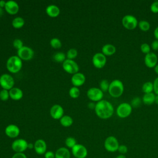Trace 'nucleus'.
Segmentation results:
<instances>
[{
    "label": "nucleus",
    "instance_id": "obj_1",
    "mask_svg": "<svg viewBox=\"0 0 158 158\" xmlns=\"http://www.w3.org/2000/svg\"><path fill=\"white\" fill-rule=\"evenodd\" d=\"M95 113L101 119L110 118L114 112L113 105L107 100H101L96 104L94 108Z\"/></svg>",
    "mask_w": 158,
    "mask_h": 158
},
{
    "label": "nucleus",
    "instance_id": "obj_2",
    "mask_svg": "<svg viewBox=\"0 0 158 158\" xmlns=\"http://www.w3.org/2000/svg\"><path fill=\"white\" fill-rule=\"evenodd\" d=\"M108 92L113 98H117L120 97L124 92V85L123 82L118 79L112 80L110 83Z\"/></svg>",
    "mask_w": 158,
    "mask_h": 158
},
{
    "label": "nucleus",
    "instance_id": "obj_3",
    "mask_svg": "<svg viewBox=\"0 0 158 158\" xmlns=\"http://www.w3.org/2000/svg\"><path fill=\"white\" fill-rule=\"evenodd\" d=\"M6 67L10 72L17 73L22 67V61L17 56H11L7 59Z\"/></svg>",
    "mask_w": 158,
    "mask_h": 158
},
{
    "label": "nucleus",
    "instance_id": "obj_4",
    "mask_svg": "<svg viewBox=\"0 0 158 158\" xmlns=\"http://www.w3.org/2000/svg\"><path fill=\"white\" fill-rule=\"evenodd\" d=\"M133 107L128 102L120 104L116 109V114L120 118H125L130 116L132 112Z\"/></svg>",
    "mask_w": 158,
    "mask_h": 158
},
{
    "label": "nucleus",
    "instance_id": "obj_5",
    "mask_svg": "<svg viewBox=\"0 0 158 158\" xmlns=\"http://www.w3.org/2000/svg\"><path fill=\"white\" fill-rule=\"evenodd\" d=\"M122 24L127 30H133L137 27L138 21L137 19L133 15L127 14L123 17L122 19Z\"/></svg>",
    "mask_w": 158,
    "mask_h": 158
},
{
    "label": "nucleus",
    "instance_id": "obj_6",
    "mask_svg": "<svg viewBox=\"0 0 158 158\" xmlns=\"http://www.w3.org/2000/svg\"><path fill=\"white\" fill-rule=\"evenodd\" d=\"M120 144L118 139L114 136L107 137L104 143L105 149L109 152H115L117 151Z\"/></svg>",
    "mask_w": 158,
    "mask_h": 158
},
{
    "label": "nucleus",
    "instance_id": "obj_7",
    "mask_svg": "<svg viewBox=\"0 0 158 158\" xmlns=\"http://www.w3.org/2000/svg\"><path fill=\"white\" fill-rule=\"evenodd\" d=\"M87 96L91 101L98 102L102 100L104 94L100 88L93 87L88 90Z\"/></svg>",
    "mask_w": 158,
    "mask_h": 158
},
{
    "label": "nucleus",
    "instance_id": "obj_8",
    "mask_svg": "<svg viewBox=\"0 0 158 158\" xmlns=\"http://www.w3.org/2000/svg\"><path fill=\"white\" fill-rule=\"evenodd\" d=\"M28 143L24 139H17L12 142L11 148L15 153L23 152L28 149Z\"/></svg>",
    "mask_w": 158,
    "mask_h": 158
},
{
    "label": "nucleus",
    "instance_id": "obj_9",
    "mask_svg": "<svg viewBox=\"0 0 158 158\" xmlns=\"http://www.w3.org/2000/svg\"><path fill=\"white\" fill-rule=\"evenodd\" d=\"M34 56L33 49L28 46H23L17 50V56L23 60H30Z\"/></svg>",
    "mask_w": 158,
    "mask_h": 158
},
{
    "label": "nucleus",
    "instance_id": "obj_10",
    "mask_svg": "<svg viewBox=\"0 0 158 158\" xmlns=\"http://www.w3.org/2000/svg\"><path fill=\"white\" fill-rule=\"evenodd\" d=\"M14 80L13 77L9 74H2L0 77V85L4 89H10L13 88Z\"/></svg>",
    "mask_w": 158,
    "mask_h": 158
},
{
    "label": "nucleus",
    "instance_id": "obj_11",
    "mask_svg": "<svg viewBox=\"0 0 158 158\" xmlns=\"http://www.w3.org/2000/svg\"><path fill=\"white\" fill-rule=\"evenodd\" d=\"M72 154L75 158H86L88 156V150L84 145L77 144L72 148Z\"/></svg>",
    "mask_w": 158,
    "mask_h": 158
},
{
    "label": "nucleus",
    "instance_id": "obj_12",
    "mask_svg": "<svg viewBox=\"0 0 158 158\" xmlns=\"http://www.w3.org/2000/svg\"><path fill=\"white\" fill-rule=\"evenodd\" d=\"M62 67L65 72L71 74L78 73L79 70V67L77 62L71 59H65L62 64Z\"/></svg>",
    "mask_w": 158,
    "mask_h": 158
},
{
    "label": "nucleus",
    "instance_id": "obj_13",
    "mask_svg": "<svg viewBox=\"0 0 158 158\" xmlns=\"http://www.w3.org/2000/svg\"><path fill=\"white\" fill-rule=\"evenodd\" d=\"M106 56H104L102 52L96 53L92 58L93 64L97 69H102L104 67L106 64Z\"/></svg>",
    "mask_w": 158,
    "mask_h": 158
},
{
    "label": "nucleus",
    "instance_id": "obj_14",
    "mask_svg": "<svg viewBox=\"0 0 158 158\" xmlns=\"http://www.w3.org/2000/svg\"><path fill=\"white\" fill-rule=\"evenodd\" d=\"M144 64L148 68H154L158 62V57L154 52H149L144 56Z\"/></svg>",
    "mask_w": 158,
    "mask_h": 158
},
{
    "label": "nucleus",
    "instance_id": "obj_15",
    "mask_svg": "<svg viewBox=\"0 0 158 158\" xmlns=\"http://www.w3.org/2000/svg\"><path fill=\"white\" fill-rule=\"evenodd\" d=\"M34 150L39 155L44 154L47 151V144L44 140L42 139H37L34 143Z\"/></svg>",
    "mask_w": 158,
    "mask_h": 158
},
{
    "label": "nucleus",
    "instance_id": "obj_16",
    "mask_svg": "<svg viewBox=\"0 0 158 158\" xmlns=\"http://www.w3.org/2000/svg\"><path fill=\"white\" fill-rule=\"evenodd\" d=\"M5 133L8 137L10 138H15L19 135L20 129L17 125L10 124L7 126L5 128Z\"/></svg>",
    "mask_w": 158,
    "mask_h": 158
},
{
    "label": "nucleus",
    "instance_id": "obj_17",
    "mask_svg": "<svg viewBox=\"0 0 158 158\" xmlns=\"http://www.w3.org/2000/svg\"><path fill=\"white\" fill-rule=\"evenodd\" d=\"M64 109L59 104L54 105L50 109V115L54 119H60L63 117Z\"/></svg>",
    "mask_w": 158,
    "mask_h": 158
},
{
    "label": "nucleus",
    "instance_id": "obj_18",
    "mask_svg": "<svg viewBox=\"0 0 158 158\" xmlns=\"http://www.w3.org/2000/svg\"><path fill=\"white\" fill-rule=\"evenodd\" d=\"M4 7H5L6 11L10 15L16 14L19 12V9L18 4L14 1H7Z\"/></svg>",
    "mask_w": 158,
    "mask_h": 158
},
{
    "label": "nucleus",
    "instance_id": "obj_19",
    "mask_svg": "<svg viewBox=\"0 0 158 158\" xmlns=\"http://www.w3.org/2000/svg\"><path fill=\"white\" fill-rule=\"evenodd\" d=\"M71 81L74 86H80L84 84L85 81V77L81 73H76L72 77Z\"/></svg>",
    "mask_w": 158,
    "mask_h": 158
},
{
    "label": "nucleus",
    "instance_id": "obj_20",
    "mask_svg": "<svg viewBox=\"0 0 158 158\" xmlns=\"http://www.w3.org/2000/svg\"><path fill=\"white\" fill-rule=\"evenodd\" d=\"M55 158H70V152L65 147L59 148L55 152Z\"/></svg>",
    "mask_w": 158,
    "mask_h": 158
},
{
    "label": "nucleus",
    "instance_id": "obj_21",
    "mask_svg": "<svg viewBox=\"0 0 158 158\" xmlns=\"http://www.w3.org/2000/svg\"><path fill=\"white\" fill-rule=\"evenodd\" d=\"M102 53L106 56L114 55L116 52V48L112 44H106L102 48Z\"/></svg>",
    "mask_w": 158,
    "mask_h": 158
},
{
    "label": "nucleus",
    "instance_id": "obj_22",
    "mask_svg": "<svg viewBox=\"0 0 158 158\" xmlns=\"http://www.w3.org/2000/svg\"><path fill=\"white\" fill-rule=\"evenodd\" d=\"M9 92V96L13 100L18 101L22 99L23 97V92L19 88H12L10 89Z\"/></svg>",
    "mask_w": 158,
    "mask_h": 158
},
{
    "label": "nucleus",
    "instance_id": "obj_23",
    "mask_svg": "<svg viewBox=\"0 0 158 158\" xmlns=\"http://www.w3.org/2000/svg\"><path fill=\"white\" fill-rule=\"evenodd\" d=\"M46 14L51 17H56L60 14L59 8L55 5H49L46 9Z\"/></svg>",
    "mask_w": 158,
    "mask_h": 158
},
{
    "label": "nucleus",
    "instance_id": "obj_24",
    "mask_svg": "<svg viewBox=\"0 0 158 158\" xmlns=\"http://www.w3.org/2000/svg\"><path fill=\"white\" fill-rule=\"evenodd\" d=\"M155 97L156 94L154 93L144 94L142 97V102L147 106L152 105L153 103H154Z\"/></svg>",
    "mask_w": 158,
    "mask_h": 158
},
{
    "label": "nucleus",
    "instance_id": "obj_25",
    "mask_svg": "<svg viewBox=\"0 0 158 158\" xmlns=\"http://www.w3.org/2000/svg\"><path fill=\"white\" fill-rule=\"evenodd\" d=\"M142 91L144 94L154 93L153 82H151V81L145 82L142 86Z\"/></svg>",
    "mask_w": 158,
    "mask_h": 158
},
{
    "label": "nucleus",
    "instance_id": "obj_26",
    "mask_svg": "<svg viewBox=\"0 0 158 158\" xmlns=\"http://www.w3.org/2000/svg\"><path fill=\"white\" fill-rule=\"evenodd\" d=\"M60 123L62 126L65 127H69L72 125L73 119L69 115H64L60 119Z\"/></svg>",
    "mask_w": 158,
    "mask_h": 158
},
{
    "label": "nucleus",
    "instance_id": "obj_27",
    "mask_svg": "<svg viewBox=\"0 0 158 158\" xmlns=\"http://www.w3.org/2000/svg\"><path fill=\"white\" fill-rule=\"evenodd\" d=\"M24 23L25 21L23 19L20 17H17L14 19L12 22V25L15 28H20L24 25Z\"/></svg>",
    "mask_w": 158,
    "mask_h": 158
},
{
    "label": "nucleus",
    "instance_id": "obj_28",
    "mask_svg": "<svg viewBox=\"0 0 158 158\" xmlns=\"http://www.w3.org/2000/svg\"><path fill=\"white\" fill-rule=\"evenodd\" d=\"M139 28L143 31H148L149 30L150 27H151V25L149 23V22H148V21L145 20H140L138 22V25Z\"/></svg>",
    "mask_w": 158,
    "mask_h": 158
},
{
    "label": "nucleus",
    "instance_id": "obj_29",
    "mask_svg": "<svg viewBox=\"0 0 158 158\" xmlns=\"http://www.w3.org/2000/svg\"><path fill=\"white\" fill-rule=\"evenodd\" d=\"M53 59L57 62H64L65 60V54L62 52H57L53 56Z\"/></svg>",
    "mask_w": 158,
    "mask_h": 158
},
{
    "label": "nucleus",
    "instance_id": "obj_30",
    "mask_svg": "<svg viewBox=\"0 0 158 158\" xmlns=\"http://www.w3.org/2000/svg\"><path fill=\"white\" fill-rule=\"evenodd\" d=\"M65 144L66 145V146L69 148H73L77 143V141L76 139L72 136H69L67 137L65 141Z\"/></svg>",
    "mask_w": 158,
    "mask_h": 158
},
{
    "label": "nucleus",
    "instance_id": "obj_31",
    "mask_svg": "<svg viewBox=\"0 0 158 158\" xmlns=\"http://www.w3.org/2000/svg\"><path fill=\"white\" fill-rule=\"evenodd\" d=\"M109 85H110V83L109 82V81L106 79H104V80H101V81L100 82V84H99L100 89H101V91L102 92L108 91Z\"/></svg>",
    "mask_w": 158,
    "mask_h": 158
},
{
    "label": "nucleus",
    "instance_id": "obj_32",
    "mask_svg": "<svg viewBox=\"0 0 158 158\" xmlns=\"http://www.w3.org/2000/svg\"><path fill=\"white\" fill-rule=\"evenodd\" d=\"M80 91L77 87L73 86L69 90V95L72 98H77L80 96Z\"/></svg>",
    "mask_w": 158,
    "mask_h": 158
},
{
    "label": "nucleus",
    "instance_id": "obj_33",
    "mask_svg": "<svg viewBox=\"0 0 158 158\" xmlns=\"http://www.w3.org/2000/svg\"><path fill=\"white\" fill-rule=\"evenodd\" d=\"M50 44L53 48H55V49H59L62 46L61 41H60L59 39L57 38H54L51 39L50 41Z\"/></svg>",
    "mask_w": 158,
    "mask_h": 158
},
{
    "label": "nucleus",
    "instance_id": "obj_34",
    "mask_svg": "<svg viewBox=\"0 0 158 158\" xmlns=\"http://www.w3.org/2000/svg\"><path fill=\"white\" fill-rule=\"evenodd\" d=\"M140 49H141V51L145 55L151 52V46L149 45L148 43H144L143 44H141V46H140Z\"/></svg>",
    "mask_w": 158,
    "mask_h": 158
},
{
    "label": "nucleus",
    "instance_id": "obj_35",
    "mask_svg": "<svg viewBox=\"0 0 158 158\" xmlns=\"http://www.w3.org/2000/svg\"><path fill=\"white\" fill-rule=\"evenodd\" d=\"M142 102V99L139 97H135L134 98L132 99L131 101V106L132 107H139Z\"/></svg>",
    "mask_w": 158,
    "mask_h": 158
},
{
    "label": "nucleus",
    "instance_id": "obj_36",
    "mask_svg": "<svg viewBox=\"0 0 158 158\" xmlns=\"http://www.w3.org/2000/svg\"><path fill=\"white\" fill-rule=\"evenodd\" d=\"M78 52L75 49H70L67 52V57L68 59L72 60L77 56Z\"/></svg>",
    "mask_w": 158,
    "mask_h": 158
},
{
    "label": "nucleus",
    "instance_id": "obj_37",
    "mask_svg": "<svg viewBox=\"0 0 158 158\" xmlns=\"http://www.w3.org/2000/svg\"><path fill=\"white\" fill-rule=\"evenodd\" d=\"M9 97V92L6 89H2L0 91V99L2 101H7Z\"/></svg>",
    "mask_w": 158,
    "mask_h": 158
},
{
    "label": "nucleus",
    "instance_id": "obj_38",
    "mask_svg": "<svg viewBox=\"0 0 158 158\" xmlns=\"http://www.w3.org/2000/svg\"><path fill=\"white\" fill-rule=\"evenodd\" d=\"M150 10L154 14L158 13V1H155L150 6Z\"/></svg>",
    "mask_w": 158,
    "mask_h": 158
},
{
    "label": "nucleus",
    "instance_id": "obj_39",
    "mask_svg": "<svg viewBox=\"0 0 158 158\" xmlns=\"http://www.w3.org/2000/svg\"><path fill=\"white\" fill-rule=\"evenodd\" d=\"M13 46L15 49L19 50V49H20L23 46V42L20 39H15L13 41Z\"/></svg>",
    "mask_w": 158,
    "mask_h": 158
},
{
    "label": "nucleus",
    "instance_id": "obj_40",
    "mask_svg": "<svg viewBox=\"0 0 158 158\" xmlns=\"http://www.w3.org/2000/svg\"><path fill=\"white\" fill-rule=\"evenodd\" d=\"M128 147L125 144H120L118 148L117 151L120 153V154L125 155L128 152Z\"/></svg>",
    "mask_w": 158,
    "mask_h": 158
},
{
    "label": "nucleus",
    "instance_id": "obj_41",
    "mask_svg": "<svg viewBox=\"0 0 158 158\" xmlns=\"http://www.w3.org/2000/svg\"><path fill=\"white\" fill-rule=\"evenodd\" d=\"M153 86H154V93L156 95H158V77L155 78L153 81Z\"/></svg>",
    "mask_w": 158,
    "mask_h": 158
},
{
    "label": "nucleus",
    "instance_id": "obj_42",
    "mask_svg": "<svg viewBox=\"0 0 158 158\" xmlns=\"http://www.w3.org/2000/svg\"><path fill=\"white\" fill-rule=\"evenodd\" d=\"M44 158H55V153L51 151H46L44 154Z\"/></svg>",
    "mask_w": 158,
    "mask_h": 158
},
{
    "label": "nucleus",
    "instance_id": "obj_43",
    "mask_svg": "<svg viewBox=\"0 0 158 158\" xmlns=\"http://www.w3.org/2000/svg\"><path fill=\"white\" fill-rule=\"evenodd\" d=\"M151 48L153 51H158V40H154L151 44Z\"/></svg>",
    "mask_w": 158,
    "mask_h": 158
},
{
    "label": "nucleus",
    "instance_id": "obj_44",
    "mask_svg": "<svg viewBox=\"0 0 158 158\" xmlns=\"http://www.w3.org/2000/svg\"><path fill=\"white\" fill-rule=\"evenodd\" d=\"M11 158H27V156L23 152L15 153Z\"/></svg>",
    "mask_w": 158,
    "mask_h": 158
},
{
    "label": "nucleus",
    "instance_id": "obj_45",
    "mask_svg": "<svg viewBox=\"0 0 158 158\" xmlns=\"http://www.w3.org/2000/svg\"><path fill=\"white\" fill-rule=\"evenodd\" d=\"M154 36L156 40H158V26L154 29Z\"/></svg>",
    "mask_w": 158,
    "mask_h": 158
},
{
    "label": "nucleus",
    "instance_id": "obj_46",
    "mask_svg": "<svg viewBox=\"0 0 158 158\" xmlns=\"http://www.w3.org/2000/svg\"><path fill=\"white\" fill-rule=\"evenodd\" d=\"M95 106H96V104H94V102H89L88 104V107L91 109H94Z\"/></svg>",
    "mask_w": 158,
    "mask_h": 158
},
{
    "label": "nucleus",
    "instance_id": "obj_47",
    "mask_svg": "<svg viewBox=\"0 0 158 158\" xmlns=\"http://www.w3.org/2000/svg\"><path fill=\"white\" fill-rule=\"evenodd\" d=\"M6 3V2H5L4 1H2V0L0 1V7H1V8H2V7H5Z\"/></svg>",
    "mask_w": 158,
    "mask_h": 158
},
{
    "label": "nucleus",
    "instance_id": "obj_48",
    "mask_svg": "<svg viewBox=\"0 0 158 158\" xmlns=\"http://www.w3.org/2000/svg\"><path fill=\"white\" fill-rule=\"evenodd\" d=\"M154 70L155 73L158 75V64L154 67Z\"/></svg>",
    "mask_w": 158,
    "mask_h": 158
},
{
    "label": "nucleus",
    "instance_id": "obj_49",
    "mask_svg": "<svg viewBox=\"0 0 158 158\" xmlns=\"http://www.w3.org/2000/svg\"><path fill=\"white\" fill-rule=\"evenodd\" d=\"M32 148H34V144H33L32 143H28V149H32Z\"/></svg>",
    "mask_w": 158,
    "mask_h": 158
},
{
    "label": "nucleus",
    "instance_id": "obj_50",
    "mask_svg": "<svg viewBox=\"0 0 158 158\" xmlns=\"http://www.w3.org/2000/svg\"><path fill=\"white\" fill-rule=\"evenodd\" d=\"M115 158H127L126 156L125 155H123V154H119Z\"/></svg>",
    "mask_w": 158,
    "mask_h": 158
},
{
    "label": "nucleus",
    "instance_id": "obj_51",
    "mask_svg": "<svg viewBox=\"0 0 158 158\" xmlns=\"http://www.w3.org/2000/svg\"><path fill=\"white\" fill-rule=\"evenodd\" d=\"M154 103L156 104L157 105H158V95H156L155 97V101H154Z\"/></svg>",
    "mask_w": 158,
    "mask_h": 158
},
{
    "label": "nucleus",
    "instance_id": "obj_52",
    "mask_svg": "<svg viewBox=\"0 0 158 158\" xmlns=\"http://www.w3.org/2000/svg\"><path fill=\"white\" fill-rule=\"evenodd\" d=\"M2 13H3V10H2V9L0 7V16L2 14Z\"/></svg>",
    "mask_w": 158,
    "mask_h": 158
},
{
    "label": "nucleus",
    "instance_id": "obj_53",
    "mask_svg": "<svg viewBox=\"0 0 158 158\" xmlns=\"http://www.w3.org/2000/svg\"><path fill=\"white\" fill-rule=\"evenodd\" d=\"M74 158H75V157H74Z\"/></svg>",
    "mask_w": 158,
    "mask_h": 158
}]
</instances>
